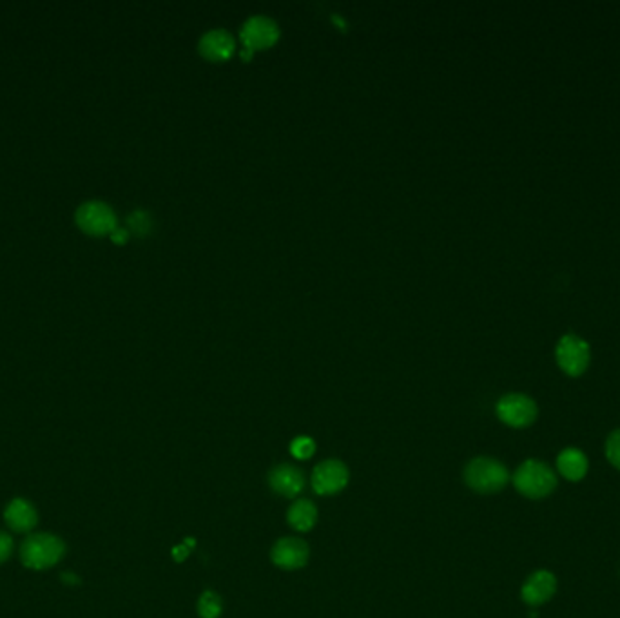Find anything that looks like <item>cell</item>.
<instances>
[{
	"mask_svg": "<svg viewBox=\"0 0 620 618\" xmlns=\"http://www.w3.org/2000/svg\"><path fill=\"white\" fill-rule=\"evenodd\" d=\"M62 580H64V583H67V584H79V583H80V578H79L75 573H69V571H65V573L62 575Z\"/></svg>",
	"mask_w": 620,
	"mask_h": 618,
	"instance_id": "23",
	"label": "cell"
},
{
	"mask_svg": "<svg viewBox=\"0 0 620 618\" xmlns=\"http://www.w3.org/2000/svg\"><path fill=\"white\" fill-rule=\"evenodd\" d=\"M508 481V468L494 457H476L464 468V483L478 493H497Z\"/></svg>",
	"mask_w": 620,
	"mask_h": 618,
	"instance_id": "3",
	"label": "cell"
},
{
	"mask_svg": "<svg viewBox=\"0 0 620 618\" xmlns=\"http://www.w3.org/2000/svg\"><path fill=\"white\" fill-rule=\"evenodd\" d=\"M236 50L234 36L227 29H210L200 39V51L212 60L229 58Z\"/></svg>",
	"mask_w": 620,
	"mask_h": 618,
	"instance_id": "13",
	"label": "cell"
},
{
	"mask_svg": "<svg viewBox=\"0 0 620 618\" xmlns=\"http://www.w3.org/2000/svg\"><path fill=\"white\" fill-rule=\"evenodd\" d=\"M127 224H129L131 231H134L138 234H143V233H148L149 227H151V217L145 210H134L127 217Z\"/></svg>",
	"mask_w": 620,
	"mask_h": 618,
	"instance_id": "19",
	"label": "cell"
},
{
	"mask_svg": "<svg viewBox=\"0 0 620 618\" xmlns=\"http://www.w3.org/2000/svg\"><path fill=\"white\" fill-rule=\"evenodd\" d=\"M495 412L504 424L512 428H526L535 423L539 408L533 399L524 393H508L499 399Z\"/></svg>",
	"mask_w": 620,
	"mask_h": 618,
	"instance_id": "4",
	"label": "cell"
},
{
	"mask_svg": "<svg viewBox=\"0 0 620 618\" xmlns=\"http://www.w3.org/2000/svg\"><path fill=\"white\" fill-rule=\"evenodd\" d=\"M127 236H129V233H127L126 229H120V227H115L113 233H111V238H113V241H117V243H124V241L127 240Z\"/></svg>",
	"mask_w": 620,
	"mask_h": 618,
	"instance_id": "22",
	"label": "cell"
},
{
	"mask_svg": "<svg viewBox=\"0 0 620 618\" xmlns=\"http://www.w3.org/2000/svg\"><path fill=\"white\" fill-rule=\"evenodd\" d=\"M604 452H606V459L611 462V466L620 469V428L613 430L608 435Z\"/></svg>",
	"mask_w": 620,
	"mask_h": 618,
	"instance_id": "18",
	"label": "cell"
},
{
	"mask_svg": "<svg viewBox=\"0 0 620 618\" xmlns=\"http://www.w3.org/2000/svg\"><path fill=\"white\" fill-rule=\"evenodd\" d=\"M588 457L578 448H564L557 457L559 474L571 483H578L585 479L588 474Z\"/></svg>",
	"mask_w": 620,
	"mask_h": 618,
	"instance_id": "14",
	"label": "cell"
},
{
	"mask_svg": "<svg viewBox=\"0 0 620 618\" xmlns=\"http://www.w3.org/2000/svg\"><path fill=\"white\" fill-rule=\"evenodd\" d=\"M252 51H254V50H250V48L243 46V48H241V57H243V58H249V57L252 55Z\"/></svg>",
	"mask_w": 620,
	"mask_h": 618,
	"instance_id": "24",
	"label": "cell"
},
{
	"mask_svg": "<svg viewBox=\"0 0 620 618\" xmlns=\"http://www.w3.org/2000/svg\"><path fill=\"white\" fill-rule=\"evenodd\" d=\"M309 546L303 538L283 537L279 538L271 552L272 562L281 569H300L309 562Z\"/></svg>",
	"mask_w": 620,
	"mask_h": 618,
	"instance_id": "9",
	"label": "cell"
},
{
	"mask_svg": "<svg viewBox=\"0 0 620 618\" xmlns=\"http://www.w3.org/2000/svg\"><path fill=\"white\" fill-rule=\"evenodd\" d=\"M13 537L6 531H0V564H4L13 553Z\"/></svg>",
	"mask_w": 620,
	"mask_h": 618,
	"instance_id": "20",
	"label": "cell"
},
{
	"mask_svg": "<svg viewBox=\"0 0 620 618\" xmlns=\"http://www.w3.org/2000/svg\"><path fill=\"white\" fill-rule=\"evenodd\" d=\"M65 555V542L48 531L29 533L20 544V561L26 568L44 571L55 568Z\"/></svg>",
	"mask_w": 620,
	"mask_h": 618,
	"instance_id": "1",
	"label": "cell"
},
{
	"mask_svg": "<svg viewBox=\"0 0 620 618\" xmlns=\"http://www.w3.org/2000/svg\"><path fill=\"white\" fill-rule=\"evenodd\" d=\"M224 611V602L222 597L207 590L202 593V597L198 599V614L202 618H220Z\"/></svg>",
	"mask_w": 620,
	"mask_h": 618,
	"instance_id": "16",
	"label": "cell"
},
{
	"mask_svg": "<svg viewBox=\"0 0 620 618\" xmlns=\"http://www.w3.org/2000/svg\"><path fill=\"white\" fill-rule=\"evenodd\" d=\"M75 220L82 231L96 236L113 233L117 227L115 210L100 200L84 202L75 212Z\"/></svg>",
	"mask_w": 620,
	"mask_h": 618,
	"instance_id": "6",
	"label": "cell"
},
{
	"mask_svg": "<svg viewBox=\"0 0 620 618\" xmlns=\"http://www.w3.org/2000/svg\"><path fill=\"white\" fill-rule=\"evenodd\" d=\"M4 523L15 533H33L39 524V512L24 497H15L4 507Z\"/></svg>",
	"mask_w": 620,
	"mask_h": 618,
	"instance_id": "12",
	"label": "cell"
},
{
	"mask_svg": "<svg viewBox=\"0 0 620 618\" xmlns=\"http://www.w3.org/2000/svg\"><path fill=\"white\" fill-rule=\"evenodd\" d=\"M279 36L278 24L265 15H254L245 20L241 26V41L243 46L250 50H260L272 46Z\"/></svg>",
	"mask_w": 620,
	"mask_h": 618,
	"instance_id": "8",
	"label": "cell"
},
{
	"mask_svg": "<svg viewBox=\"0 0 620 618\" xmlns=\"http://www.w3.org/2000/svg\"><path fill=\"white\" fill-rule=\"evenodd\" d=\"M287 521L296 531H310L318 521V507L310 499H298L290 504Z\"/></svg>",
	"mask_w": 620,
	"mask_h": 618,
	"instance_id": "15",
	"label": "cell"
},
{
	"mask_svg": "<svg viewBox=\"0 0 620 618\" xmlns=\"http://www.w3.org/2000/svg\"><path fill=\"white\" fill-rule=\"evenodd\" d=\"M348 468L338 459H326L319 462L312 471V490L318 495H334L348 484Z\"/></svg>",
	"mask_w": 620,
	"mask_h": 618,
	"instance_id": "7",
	"label": "cell"
},
{
	"mask_svg": "<svg viewBox=\"0 0 620 618\" xmlns=\"http://www.w3.org/2000/svg\"><path fill=\"white\" fill-rule=\"evenodd\" d=\"M555 357L564 374L578 378L586 372L590 365V345L575 334H566L557 343Z\"/></svg>",
	"mask_w": 620,
	"mask_h": 618,
	"instance_id": "5",
	"label": "cell"
},
{
	"mask_svg": "<svg viewBox=\"0 0 620 618\" xmlns=\"http://www.w3.org/2000/svg\"><path fill=\"white\" fill-rule=\"evenodd\" d=\"M555 591H557L555 575L548 569H537L526 578V583L521 590V597L528 606L537 607L552 600Z\"/></svg>",
	"mask_w": 620,
	"mask_h": 618,
	"instance_id": "11",
	"label": "cell"
},
{
	"mask_svg": "<svg viewBox=\"0 0 620 618\" xmlns=\"http://www.w3.org/2000/svg\"><path fill=\"white\" fill-rule=\"evenodd\" d=\"M516 490L533 500L548 497L557 488L555 471L542 461L528 459L514 474Z\"/></svg>",
	"mask_w": 620,
	"mask_h": 618,
	"instance_id": "2",
	"label": "cell"
},
{
	"mask_svg": "<svg viewBox=\"0 0 620 618\" xmlns=\"http://www.w3.org/2000/svg\"><path fill=\"white\" fill-rule=\"evenodd\" d=\"M305 474L295 464H278L269 474V486L281 497L296 499L305 490Z\"/></svg>",
	"mask_w": 620,
	"mask_h": 618,
	"instance_id": "10",
	"label": "cell"
},
{
	"mask_svg": "<svg viewBox=\"0 0 620 618\" xmlns=\"http://www.w3.org/2000/svg\"><path fill=\"white\" fill-rule=\"evenodd\" d=\"M314 452H316V443L314 439L307 438V435H300V438H296L293 443H290V454L300 461L312 457Z\"/></svg>",
	"mask_w": 620,
	"mask_h": 618,
	"instance_id": "17",
	"label": "cell"
},
{
	"mask_svg": "<svg viewBox=\"0 0 620 618\" xmlns=\"http://www.w3.org/2000/svg\"><path fill=\"white\" fill-rule=\"evenodd\" d=\"M193 546H195V538H188L184 544H180V546H176V548L172 550V557H174V561H178V562H184V561L188 559L189 552L193 550Z\"/></svg>",
	"mask_w": 620,
	"mask_h": 618,
	"instance_id": "21",
	"label": "cell"
}]
</instances>
